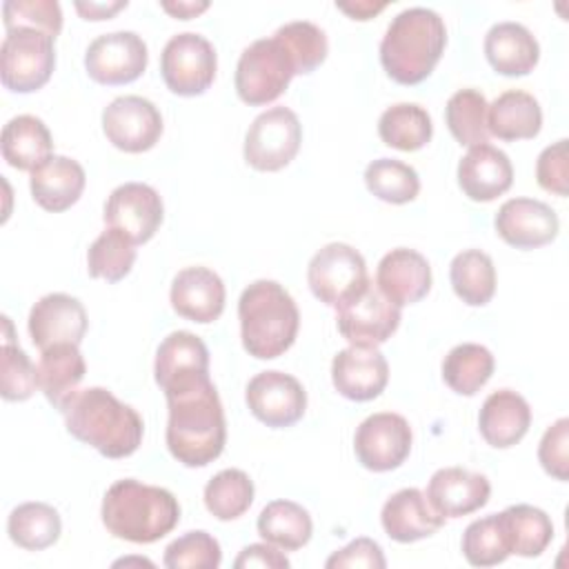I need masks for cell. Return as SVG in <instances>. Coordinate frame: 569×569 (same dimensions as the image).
Segmentation results:
<instances>
[{
	"instance_id": "cell-1",
	"label": "cell",
	"mask_w": 569,
	"mask_h": 569,
	"mask_svg": "<svg viewBox=\"0 0 569 569\" xmlns=\"http://www.w3.org/2000/svg\"><path fill=\"white\" fill-rule=\"evenodd\" d=\"M169 407L167 447L184 467L213 462L227 440V425L220 396L211 378L196 380L164 393Z\"/></svg>"
},
{
	"instance_id": "cell-2",
	"label": "cell",
	"mask_w": 569,
	"mask_h": 569,
	"mask_svg": "<svg viewBox=\"0 0 569 569\" xmlns=\"http://www.w3.org/2000/svg\"><path fill=\"white\" fill-rule=\"evenodd\" d=\"M60 411L67 431L104 458H127L142 442L144 425L140 413L104 387L78 389Z\"/></svg>"
},
{
	"instance_id": "cell-3",
	"label": "cell",
	"mask_w": 569,
	"mask_h": 569,
	"mask_svg": "<svg viewBox=\"0 0 569 569\" xmlns=\"http://www.w3.org/2000/svg\"><path fill=\"white\" fill-rule=\"evenodd\" d=\"M447 44L445 20L427 7L400 11L380 42V62L398 84H418L431 76Z\"/></svg>"
},
{
	"instance_id": "cell-4",
	"label": "cell",
	"mask_w": 569,
	"mask_h": 569,
	"mask_svg": "<svg viewBox=\"0 0 569 569\" xmlns=\"http://www.w3.org/2000/svg\"><path fill=\"white\" fill-rule=\"evenodd\" d=\"M100 513L111 536L149 545L173 531L180 520V505L162 487L124 478L107 489Z\"/></svg>"
},
{
	"instance_id": "cell-5",
	"label": "cell",
	"mask_w": 569,
	"mask_h": 569,
	"mask_svg": "<svg viewBox=\"0 0 569 569\" xmlns=\"http://www.w3.org/2000/svg\"><path fill=\"white\" fill-rule=\"evenodd\" d=\"M238 318L242 347L258 360L282 356L296 342L300 327L293 298L276 280L251 282L238 300Z\"/></svg>"
},
{
	"instance_id": "cell-6",
	"label": "cell",
	"mask_w": 569,
	"mask_h": 569,
	"mask_svg": "<svg viewBox=\"0 0 569 569\" xmlns=\"http://www.w3.org/2000/svg\"><path fill=\"white\" fill-rule=\"evenodd\" d=\"M293 76V62L280 40L276 36L260 38L240 53L236 67V91L242 102L262 107L280 98Z\"/></svg>"
},
{
	"instance_id": "cell-7",
	"label": "cell",
	"mask_w": 569,
	"mask_h": 569,
	"mask_svg": "<svg viewBox=\"0 0 569 569\" xmlns=\"http://www.w3.org/2000/svg\"><path fill=\"white\" fill-rule=\"evenodd\" d=\"M49 33L18 27L7 31L0 44V78L9 91L31 93L44 87L56 67V51Z\"/></svg>"
},
{
	"instance_id": "cell-8",
	"label": "cell",
	"mask_w": 569,
	"mask_h": 569,
	"mask_svg": "<svg viewBox=\"0 0 569 569\" xmlns=\"http://www.w3.org/2000/svg\"><path fill=\"white\" fill-rule=\"evenodd\" d=\"M216 49L213 44L193 31L169 38L160 56V73L169 91L176 96H200L216 78Z\"/></svg>"
},
{
	"instance_id": "cell-9",
	"label": "cell",
	"mask_w": 569,
	"mask_h": 569,
	"mask_svg": "<svg viewBox=\"0 0 569 569\" xmlns=\"http://www.w3.org/2000/svg\"><path fill=\"white\" fill-rule=\"evenodd\" d=\"M302 142L298 116L287 107L262 111L244 136V160L256 171H280L287 167Z\"/></svg>"
},
{
	"instance_id": "cell-10",
	"label": "cell",
	"mask_w": 569,
	"mask_h": 569,
	"mask_svg": "<svg viewBox=\"0 0 569 569\" xmlns=\"http://www.w3.org/2000/svg\"><path fill=\"white\" fill-rule=\"evenodd\" d=\"M307 282L320 302L336 309L369 282L365 258L351 244L329 242L309 260Z\"/></svg>"
},
{
	"instance_id": "cell-11",
	"label": "cell",
	"mask_w": 569,
	"mask_h": 569,
	"mask_svg": "<svg viewBox=\"0 0 569 569\" xmlns=\"http://www.w3.org/2000/svg\"><path fill=\"white\" fill-rule=\"evenodd\" d=\"M336 322L349 345L378 347L396 333L400 325V307L369 280L356 296L336 307Z\"/></svg>"
},
{
	"instance_id": "cell-12",
	"label": "cell",
	"mask_w": 569,
	"mask_h": 569,
	"mask_svg": "<svg viewBox=\"0 0 569 569\" xmlns=\"http://www.w3.org/2000/svg\"><path fill=\"white\" fill-rule=\"evenodd\" d=\"M411 427L400 413L380 411L365 418L353 436L358 462L369 471L398 469L411 451Z\"/></svg>"
},
{
	"instance_id": "cell-13",
	"label": "cell",
	"mask_w": 569,
	"mask_h": 569,
	"mask_svg": "<svg viewBox=\"0 0 569 569\" xmlns=\"http://www.w3.org/2000/svg\"><path fill=\"white\" fill-rule=\"evenodd\" d=\"M149 53L144 40L133 31H113L98 36L87 53L84 69L98 84H129L147 69Z\"/></svg>"
},
{
	"instance_id": "cell-14",
	"label": "cell",
	"mask_w": 569,
	"mask_h": 569,
	"mask_svg": "<svg viewBox=\"0 0 569 569\" xmlns=\"http://www.w3.org/2000/svg\"><path fill=\"white\" fill-rule=\"evenodd\" d=\"M102 131L116 149L142 153L160 140L162 116L156 104L142 96H120L104 107Z\"/></svg>"
},
{
	"instance_id": "cell-15",
	"label": "cell",
	"mask_w": 569,
	"mask_h": 569,
	"mask_svg": "<svg viewBox=\"0 0 569 569\" xmlns=\"http://www.w3.org/2000/svg\"><path fill=\"white\" fill-rule=\"evenodd\" d=\"M249 411L271 429L296 425L307 409V391L298 378L284 371H262L253 376L244 391Z\"/></svg>"
},
{
	"instance_id": "cell-16",
	"label": "cell",
	"mask_w": 569,
	"mask_h": 569,
	"mask_svg": "<svg viewBox=\"0 0 569 569\" xmlns=\"http://www.w3.org/2000/svg\"><path fill=\"white\" fill-rule=\"evenodd\" d=\"M162 198L144 182H124L116 187L104 204L107 227L122 231L133 244L151 240L162 224Z\"/></svg>"
},
{
	"instance_id": "cell-17",
	"label": "cell",
	"mask_w": 569,
	"mask_h": 569,
	"mask_svg": "<svg viewBox=\"0 0 569 569\" xmlns=\"http://www.w3.org/2000/svg\"><path fill=\"white\" fill-rule=\"evenodd\" d=\"M498 236L516 249H538L556 240L560 222L556 211L533 198H511L496 213Z\"/></svg>"
},
{
	"instance_id": "cell-18",
	"label": "cell",
	"mask_w": 569,
	"mask_h": 569,
	"mask_svg": "<svg viewBox=\"0 0 569 569\" xmlns=\"http://www.w3.org/2000/svg\"><path fill=\"white\" fill-rule=\"evenodd\" d=\"M87 331V311L82 302L67 293L42 296L29 311V336L44 351L53 345H80Z\"/></svg>"
},
{
	"instance_id": "cell-19",
	"label": "cell",
	"mask_w": 569,
	"mask_h": 569,
	"mask_svg": "<svg viewBox=\"0 0 569 569\" xmlns=\"http://www.w3.org/2000/svg\"><path fill=\"white\" fill-rule=\"evenodd\" d=\"M331 380L340 396L356 402L378 398L389 380L387 358L378 347H347L331 362Z\"/></svg>"
},
{
	"instance_id": "cell-20",
	"label": "cell",
	"mask_w": 569,
	"mask_h": 569,
	"mask_svg": "<svg viewBox=\"0 0 569 569\" xmlns=\"http://www.w3.org/2000/svg\"><path fill=\"white\" fill-rule=\"evenodd\" d=\"M153 376L164 393L209 378L207 345L191 331L169 333L156 351Z\"/></svg>"
},
{
	"instance_id": "cell-21",
	"label": "cell",
	"mask_w": 569,
	"mask_h": 569,
	"mask_svg": "<svg viewBox=\"0 0 569 569\" xmlns=\"http://www.w3.org/2000/svg\"><path fill=\"white\" fill-rule=\"evenodd\" d=\"M425 496L442 518H460L489 502L491 485L482 473L462 467H445L429 478Z\"/></svg>"
},
{
	"instance_id": "cell-22",
	"label": "cell",
	"mask_w": 569,
	"mask_h": 569,
	"mask_svg": "<svg viewBox=\"0 0 569 569\" xmlns=\"http://www.w3.org/2000/svg\"><path fill=\"white\" fill-rule=\"evenodd\" d=\"M513 182V167L505 151L493 144H476L458 162V184L473 202H491Z\"/></svg>"
},
{
	"instance_id": "cell-23",
	"label": "cell",
	"mask_w": 569,
	"mask_h": 569,
	"mask_svg": "<svg viewBox=\"0 0 569 569\" xmlns=\"http://www.w3.org/2000/svg\"><path fill=\"white\" fill-rule=\"evenodd\" d=\"M376 287L396 305H413L431 289V267L416 249L398 247L382 256L376 271Z\"/></svg>"
},
{
	"instance_id": "cell-24",
	"label": "cell",
	"mask_w": 569,
	"mask_h": 569,
	"mask_svg": "<svg viewBox=\"0 0 569 569\" xmlns=\"http://www.w3.org/2000/svg\"><path fill=\"white\" fill-rule=\"evenodd\" d=\"M171 307L178 316L209 325L224 309V282L207 267H187L171 282Z\"/></svg>"
},
{
	"instance_id": "cell-25",
	"label": "cell",
	"mask_w": 569,
	"mask_h": 569,
	"mask_svg": "<svg viewBox=\"0 0 569 569\" xmlns=\"http://www.w3.org/2000/svg\"><path fill=\"white\" fill-rule=\"evenodd\" d=\"M380 522L391 540L416 542L433 536L445 525V518L433 511V507L429 505L427 496L420 489L409 487L396 491L382 505Z\"/></svg>"
},
{
	"instance_id": "cell-26",
	"label": "cell",
	"mask_w": 569,
	"mask_h": 569,
	"mask_svg": "<svg viewBox=\"0 0 569 569\" xmlns=\"http://www.w3.org/2000/svg\"><path fill=\"white\" fill-rule=\"evenodd\" d=\"M531 425L529 402L511 391L498 389L487 396L478 413V429L487 445L493 449H509L525 438Z\"/></svg>"
},
{
	"instance_id": "cell-27",
	"label": "cell",
	"mask_w": 569,
	"mask_h": 569,
	"mask_svg": "<svg viewBox=\"0 0 569 569\" xmlns=\"http://www.w3.org/2000/svg\"><path fill=\"white\" fill-rule=\"evenodd\" d=\"M485 56L500 76H527L540 60L533 33L520 22H498L485 36Z\"/></svg>"
},
{
	"instance_id": "cell-28",
	"label": "cell",
	"mask_w": 569,
	"mask_h": 569,
	"mask_svg": "<svg viewBox=\"0 0 569 569\" xmlns=\"http://www.w3.org/2000/svg\"><path fill=\"white\" fill-rule=\"evenodd\" d=\"M84 169L78 160L67 156H51L36 167L29 178L33 200L47 211H64L76 204L84 191Z\"/></svg>"
},
{
	"instance_id": "cell-29",
	"label": "cell",
	"mask_w": 569,
	"mask_h": 569,
	"mask_svg": "<svg viewBox=\"0 0 569 569\" xmlns=\"http://www.w3.org/2000/svg\"><path fill=\"white\" fill-rule=\"evenodd\" d=\"M540 127L542 109L527 91L509 89L487 107V129L498 140H531L540 133Z\"/></svg>"
},
{
	"instance_id": "cell-30",
	"label": "cell",
	"mask_w": 569,
	"mask_h": 569,
	"mask_svg": "<svg viewBox=\"0 0 569 569\" xmlns=\"http://www.w3.org/2000/svg\"><path fill=\"white\" fill-rule=\"evenodd\" d=\"M36 371H38V389L56 409H62V405L78 391V385L84 378L87 365L78 345L64 342V345H53L40 351Z\"/></svg>"
},
{
	"instance_id": "cell-31",
	"label": "cell",
	"mask_w": 569,
	"mask_h": 569,
	"mask_svg": "<svg viewBox=\"0 0 569 569\" xmlns=\"http://www.w3.org/2000/svg\"><path fill=\"white\" fill-rule=\"evenodd\" d=\"M53 156L47 124L29 113L11 118L2 129V158L20 171H33Z\"/></svg>"
},
{
	"instance_id": "cell-32",
	"label": "cell",
	"mask_w": 569,
	"mask_h": 569,
	"mask_svg": "<svg viewBox=\"0 0 569 569\" xmlns=\"http://www.w3.org/2000/svg\"><path fill=\"white\" fill-rule=\"evenodd\" d=\"M311 531L309 511L291 500H273L258 516V533L264 542L284 551L302 549L311 540Z\"/></svg>"
},
{
	"instance_id": "cell-33",
	"label": "cell",
	"mask_w": 569,
	"mask_h": 569,
	"mask_svg": "<svg viewBox=\"0 0 569 569\" xmlns=\"http://www.w3.org/2000/svg\"><path fill=\"white\" fill-rule=\"evenodd\" d=\"M509 553L522 556V558H536L540 556L551 538H553V525L551 518L531 505H511L505 511H500Z\"/></svg>"
},
{
	"instance_id": "cell-34",
	"label": "cell",
	"mask_w": 569,
	"mask_h": 569,
	"mask_svg": "<svg viewBox=\"0 0 569 569\" xmlns=\"http://www.w3.org/2000/svg\"><path fill=\"white\" fill-rule=\"evenodd\" d=\"M7 531L13 545L27 551H42L58 542L62 522L60 513L47 502H22L7 520Z\"/></svg>"
},
{
	"instance_id": "cell-35",
	"label": "cell",
	"mask_w": 569,
	"mask_h": 569,
	"mask_svg": "<svg viewBox=\"0 0 569 569\" xmlns=\"http://www.w3.org/2000/svg\"><path fill=\"white\" fill-rule=\"evenodd\" d=\"M493 356L476 342L456 345L442 360V380L460 396H476L493 373Z\"/></svg>"
},
{
	"instance_id": "cell-36",
	"label": "cell",
	"mask_w": 569,
	"mask_h": 569,
	"mask_svg": "<svg viewBox=\"0 0 569 569\" xmlns=\"http://www.w3.org/2000/svg\"><path fill=\"white\" fill-rule=\"evenodd\" d=\"M433 133L431 116L413 102H398L382 111L378 120V136L387 147L400 151L422 149Z\"/></svg>"
},
{
	"instance_id": "cell-37",
	"label": "cell",
	"mask_w": 569,
	"mask_h": 569,
	"mask_svg": "<svg viewBox=\"0 0 569 569\" xmlns=\"http://www.w3.org/2000/svg\"><path fill=\"white\" fill-rule=\"evenodd\" d=\"M449 280L456 296L469 307L487 305L496 293L493 260L480 249L460 251L449 267Z\"/></svg>"
},
{
	"instance_id": "cell-38",
	"label": "cell",
	"mask_w": 569,
	"mask_h": 569,
	"mask_svg": "<svg viewBox=\"0 0 569 569\" xmlns=\"http://www.w3.org/2000/svg\"><path fill=\"white\" fill-rule=\"evenodd\" d=\"M487 107V98L478 89H460L447 100L445 120L456 142L476 147L489 140Z\"/></svg>"
},
{
	"instance_id": "cell-39",
	"label": "cell",
	"mask_w": 569,
	"mask_h": 569,
	"mask_svg": "<svg viewBox=\"0 0 569 569\" xmlns=\"http://www.w3.org/2000/svg\"><path fill=\"white\" fill-rule=\"evenodd\" d=\"M253 502V482L242 469H222L204 487V507L218 520L240 518Z\"/></svg>"
},
{
	"instance_id": "cell-40",
	"label": "cell",
	"mask_w": 569,
	"mask_h": 569,
	"mask_svg": "<svg viewBox=\"0 0 569 569\" xmlns=\"http://www.w3.org/2000/svg\"><path fill=\"white\" fill-rule=\"evenodd\" d=\"M365 184L378 200L391 204L411 202L420 191L416 169L393 158H378L369 162L365 169Z\"/></svg>"
},
{
	"instance_id": "cell-41",
	"label": "cell",
	"mask_w": 569,
	"mask_h": 569,
	"mask_svg": "<svg viewBox=\"0 0 569 569\" xmlns=\"http://www.w3.org/2000/svg\"><path fill=\"white\" fill-rule=\"evenodd\" d=\"M136 262V244L118 229H104L87 251V269L91 278L107 282L122 280Z\"/></svg>"
},
{
	"instance_id": "cell-42",
	"label": "cell",
	"mask_w": 569,
	"mask_h": 569,
	"mask_svg": "<svg viewBox=\"0 0 569 569\" xmlns=\"http://www.w3.org/2000/svg\"><path fill=\"white\" fill-rule=\"evenodd\" d=\"M462 553L473 567H493L507 560L509 542L500 513L478 518L465 529Z\"/></svg>"
},
{
	"instance_id": "cell-43",
	"label": "cell",
	"mask_w": 569,
	"mask_h": 569,
	"mask_svg": "<svg viewBox=\"0 0 569 569\" xmlns=\"http://www.w3.org/2000/svg\"><path fill=\"white\" fill-rule=\"evenodd\" d=\"M273 36L287 49L296 73H302V76L311 73L327 58V51H329L327 36L313 22H307V20L287 22Z\"/></svg>"
},
{
	"instance_id": "cell-44",
	"label": "cell",
	"mask_w": 569,
	"mask_h": 569,
	"mask_svg": "<svg viewBox=\"0 0 569 569\" xmlns=\"http://www.w3.org/2000/svg\"><path fill=\"white\" fill-rule=\"evenodd\" d=\"M220 560L222 551L211 533L189 531L164 549L162 565L167 569H216Z\"/></svg>"
},
{
	"instance_id": "cell-45",
	"label": "cell",
	"mask_w": 569,
	"mask_h": 569,
	"mask_svg": "<svg viewBox=\"0 0 569 569\" xmlns=\"http://www.w3.org/2000/svg\"><path fill=\"white\" fill-rule=\"evenodd\" d=\"M38 389V371L29 356L13 342H4L0 351V393L9 402L27 400Z\"/></svg>"
},
{
	"instance_id": "cell-46",
	"label": "cell",
	"mask_w": 569,
	"mask_h": 569,
	"mask_svg": "<svg viewBox=\"0 0 569 569\" xmlns=\"http://www.w3.org/2000/svg\"><path fill=\"white\" fill-rule=\"evenodd\" d=\"M4 29L29 27L56 38L62 29V11L56 0H7L2 4Z\"/></svg>"
},
{
	"instance_id": "cell-47",
	"label": "cell",
	"mask_w": 569,
	"mask_h": 569,
	"mask_svg": "<svg viewBox=\"0 0 569 569\" xmlns=\"http://www.w3.org/2000/svg\"><path fill=\"white\" fill-rule=\"evenodd\" d=\"M538 460L551 478L556 480L569 478V420L567 418L556 420L545 431L538 445Z\"/></svg>"
},
{
	"instance_id": "cell-48",
	"label": "cell",
	"mask_w": 569,
	"mask_h": 569,
	"mask_svg": "<svg viewBox=\"0 0 569 569\" xmlns=\"http://www.w3.org/2000/svg\"><path fill=\"white\" fill-rule=\"evenodd\" d=\"M536 180L549 193H556L560 198L569 193V160L565 138L540 151L536 162Z\"/></svg>"
},
{
	"instance_id": "cell-49",
	"label": "cell",
	"mask_w": 569,
	"mask_h": 569,
	"mask_svg": "<svg viewBox=\"0 0 569 569\" xmlns=\"http://www.w3.org/2000/svg\"><path fill=\"white\" fill-rule=\"evenodd\" d=\"M327 569H342V567H369V569H382L387 567V560L382 556V549L371 538H356L340 551L331 553L325 562Z\"/></svg>"
},
{
	"instance_id": "cell-50",
	"label": "cell",
	"mask_w": 569,
	"mask_h": 569,
	"mask_svg": "<svg viewBox=\"0 0 569 569\" xmlns=\"http://www.w3.org/2000/svg\"><path fill=\"white\" fill-rule=\"evenodd\" d=\"M236 569H247V567H264V569H287L289 567V558L278 551L273 545L269 542H256L249 545L240 551V556L233 562Z\"/></svg>"
},
{
	"instance_id": "cell-51",
	"label": "cell",
	"mask_w": 569,
	"mask_h": 569,
	"mask_svg": "<svg viewBox=\"0 0 569 569\" xmlns=\"http://www.w3.org/2000/svg\"><path fill=\"white\" fill-rule=\"evenodd\" d=\"M124 7H127V0L124 2L122 0L120 2H76V9L84 20H109L116 11Z\"/></svg>"
},
{
	"instance_id": "cell-52",
	"label": "cell",
	"mask_w": 569,
	"mask_h": 569,
	"mask_svg": "<svg viewBox=\"0 0 569 569\" xmlns=\"http://www.w3.org/2000/svg\"><path fill=\"white\" fill-rule=\"evenodd\" d=\"M336 7L345 13H349L353 20H369L373 18L378 11H382L387 7V2H336Z\"/></svg>"
},
{
	"instance_id": "cell-53",
	"label": "cell",
	"mask_w": 569,
	"mask_h": 569,
	"mask_svg": "<svg viewBox=\"0 0 569 569\" xmlns=\"http://www.w3.org/2000/svg\"><path fill=\"white\" fill-rule=\"evenodd\" d=\"M207 7H209V2H162V9L178 20H189V18L202 13Z\"/></svg>"
}]
</instances>
